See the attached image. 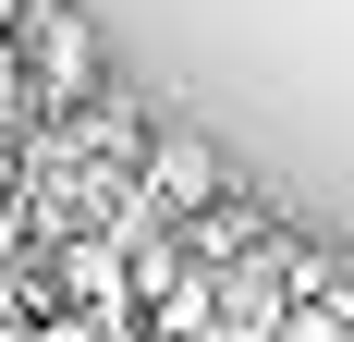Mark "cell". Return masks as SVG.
Returning a JSON list of instances; mask_svg holds the SVG:
<instances>
[{"label":"cell","instance_id":"cell-1","mask_svg":"<svg viewBox=\"0 0 354 342\" xmlns=\"http://www.w3.org/2000/svg\"><path fill=\"white\" fill-rule=\"evenodd\" d=\"M0 49H12V73H25L37 123H49V110H73V98H86V86L110 73L98 25H86L73 0H12V12H0Z\"/></svg>","mask_w":354,"mask_h":342},{"label":"cell","instance_id":"cell-2","mask_svg":"<svg viewBox=\"0 0 354 342\" xmlns=\"http://www.w3.org/2000/svg\"><path fill=\"white\" fill-rule=\"evenodd\" d=\"M220 183H232V147H220L208 123H147V147H135V208H147V220L208 208Z\"/></svg>","mask_w":354,"mask_h":342},{"label":"cell","instance_id":"cell-3","mask_svg":"<svg viewBox=\"0 0 354 342\" xmlns=\"http://www.w3.org/2000/svg\"><path fill=\"white\" fill-rule=\"evenodd\" d=\"M269 233H281V208L257 196L245 171H232V183H220L208 208H183V220H171V244H183V269H232V257H257Z\"/></svg>","mask_w":354,"mask_h":342},{"label":"cell","instance_id":"cell-4","mask_svg":"<svg viewBox=\"0 0 354 342\" xmlns=\"http://www.w3.org/2000/svg\"><path fill=\"white\" fill-rule=\"evenodd\" d=\"M12 342H135V318H86V306H37Z\"/></svg>","mask_w":354,"mask_h":342},{"label":"cell","instance_id":"cell-5","mask_svg":"<svg viewBox=\"0 0 354 342\" xmlns=\"http://www.w3.org/2000/svg\"><path fill=\"white\" fill-rule=\"evenodd\" d=\"M37 244V220H25V196H12V183H0V269H12V257H25Z\"/></svg>","mask_w":354,"mask_h":342}]
</instances>
